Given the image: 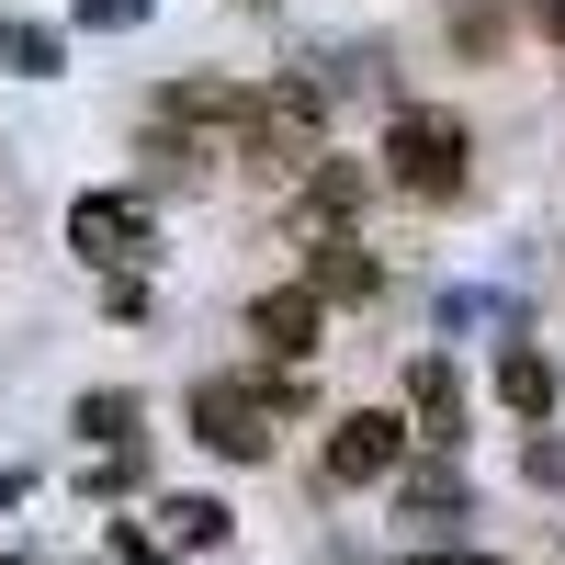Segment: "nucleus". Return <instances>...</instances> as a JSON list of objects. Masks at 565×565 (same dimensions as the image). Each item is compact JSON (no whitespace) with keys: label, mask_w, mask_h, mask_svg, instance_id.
<instances>
[{"label":"nucleus","mask_w":565,"mask_h":565,"mask_svg":"<svg viewBox=\"0 0 565 565\" xmlns=\"http://www.w3.org/2000/svg\"><path fill=\"white\" fill-rule=\"evenodd\" d=\"M532 487H565V441L554 430H532Z\"/></svg>","instance_id":"nucleus-14"},{"label":"nucleus","mask_w":565,"mask_h":565,"mask_svg":"<svg viewBox=\"0 0 565 565\" xmlns=\"http://www.w3.org/2000/svg\"><path fill=\"white\" fill-rule=\"evenodd\" d=\"M249 328H260V351L306 362V351H317V328H328V306L306 295V282H282V295H260V306H249Z\"/></svg>","instance_id":"nucleus-5"},{"label":"nucleus","mask_w":565,"mask_h":565,"mask_svg":"<svg viewBox=\"0 0 565 565\" xmlns=\"http://www.w3.org/2000/svg\"><path fill=\"white\" fill-rule=\"evenodd\" d=\"M170 543H193V554L226 543V509H215V498H170Z\"/></svg>","instance_id":"nucleus-10"},{"label":"nucleus","mask_w":565,"mask_h":565,"mask_svg":"<svg viewBox=\"0 0 565 565\" xmlns=\"http://www.w3.org/2000/svg\"><path fill=\"white\" fill-rule=\"evenodd\" d=\"M0 68H57V34H34V23H0Z\"/></svg>","instance_id":"nucleus-11"},{"label":"nucleus","mask_w":565,"mask_h":565,"mask_svg":"<svg viewBox=\"0 0 565 565\" xmlns=\"http://www.w3.org/2000/svg\"><path fill=\"white\" fill-rule=\"evenodd\" d=\"M498 396L521 407V418H543V407H554V373H543V351H498Z\"/></svg>","instance_id":"nucleus-9"},{"label":"nucleus","mask_w":565,"mask_h":565,"mask_svg":"<svg viewBox=\"0 0 565 565\" xmlns=\"http://www.w3.org/2000/svg\"><path fill=\"white\" fill-rule=\"evenodd\" d=\"M68 249H79V260H136V249H148V204L79 193V204H68Z\"/></svg>","instance_id":"nucleus-4"},{"label":"nucleus","mask_w":565,"mask_h":565,"mask_svg":"<svg viewBox=\"0 0 565 565\" xmlns=\"http://www.w3.org/2000/svg\"><path fill=\"white\" fill-rule=\"evenodd\" d=\"M407 463V430L396 418H340V430H328V463H317V487H373V476H396Z\"/></svg>","instance_id":"nucleus-3"},{"label":"nucleus","mask_w":565,"mask_h":565,"mask_svg":"<svg viewBox=\"0 0 565 565\" xmlns=\"http://www.w3.org/2000/svg\"><path fill=\"white\" fill-rule=\"evenodd\" d=\"M418 565H498V554H418Z\"/></svg>","instance_id":"nucleus-15"},{"label":"nucleus","mask_w":565,"mask_h":565,"mask_svg":"<svg viewBox=\"0 0 565 565\" xmlns=\"http://www.w3.org/2000/svg\"><path fill=\"white\" fill-rule=\"evenodd\" d=\"M407 407H418V441H452V373L441 362H407Z\"/></svg>","instance_id":"nucleus-8"},{"label":"nucleus","mask_w":565,"mask_h":565,"mask_svg":"<svg viewBox=\"0 0 565 565\" xmlns=\"http://www.w3.org/2000/svg\"><path fill=\"white\" fill-rule=\"evenodd\" d=\"M306 193H317V215H351V204H362V181H351V170H317Z\"/></svg>","instance_id":"nucleus-13"},{"label":"nucleus","mask_w":565,"mask_h":565,"mask_svg":"<svg viewBox=\"0 0 565 565\" xmlns=\"http://www.w3.org/2000/svg\"><path fill=\"white\" fill-rule=\"evenodd\" d=\"M306 295H317V306H362V295H373L362 238H317V249H306Z\"/></svg>","instance_id":"nucleus-6"},{"label":"nucleus","mask_w":565,"mask_h":565,"mask_svg":"<svg viewBox=\"0 0 565 565\" xmlns=\"http://www.w3.org/2000/svg\"><path fill=\"white\" fill-rule=\"evenodd\" d=\"M79 430H90V441H125V430H136V396H79Z\"/></svg>","instance_id":"nucleus-12"},{"label":"nucleus","mask_w":565,"mask_h":565,"mask_svg":"<svg viewBox=\"0 0 565 565\" xmlns=\"http://www.w3.org/2000/svg\"><path fill=\"white\" fill-rule=\"evenodd\" d=\"M385 181L418 204H452L463 193V125L452 114H396L385 125Z\"/></svg>","instance_id":"nucleus-1"},{"label":"nucleus","mask_w":565,"mask_h":565,"mask_svg":"<svg viewBox=\"0 0 565 565\" xmlns=\"http://www.w3.org/2000/svg\"><path fill=\"white\" fill-rule=\"evenodd\" d=\"M193 430H204V452L260 463V452H271V396H249V385H193Z\"/></svg>","instance_id":"nucleus-2"},{"label":"nucleus","mask_w":565,"mask_h":565,"mask_svg":"<svg viewBox=\"0 0 565 565\" xmlns=\"http://www.w3.org/2000/svg\"><path fill=\"white\" fill-rule=\"evenodd\" d=\"M396 509H407V532H441V521H463V487L430 463V476H407V487H396Z\"/></svg>","instance_id":"nucleus-7"}]
</instances>
